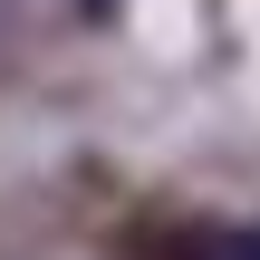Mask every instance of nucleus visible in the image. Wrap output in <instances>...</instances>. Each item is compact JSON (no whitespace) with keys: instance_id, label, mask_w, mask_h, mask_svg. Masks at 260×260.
<instances>
[{"instance_id":"nucleus-1","label":"nucleus","mask_w":260,"mask_h":260,"mask_svg":"<svg viewBox=\"0 0 260 260\" xmlns=\"http://www.w3.org/2000/svg\"><path fill=\"white\" fill-rule=\"evenodd\" d=\"M183 260H260V232H193Z\"/></svg>"},{"instance_id":"nucleus-2","label":"nucleus","mask_w":260,"mask_h":260,"mask_svg":"<svg viewBox=\"0 0 260 260\" xmlns=\"http://www.w3.org/2000/svg\"><path fill=\"white\" fill-rule=\"evenodd\" d=\"M10 10H19V0H0V29H10Z\"/></svg>"}]
</instances>
